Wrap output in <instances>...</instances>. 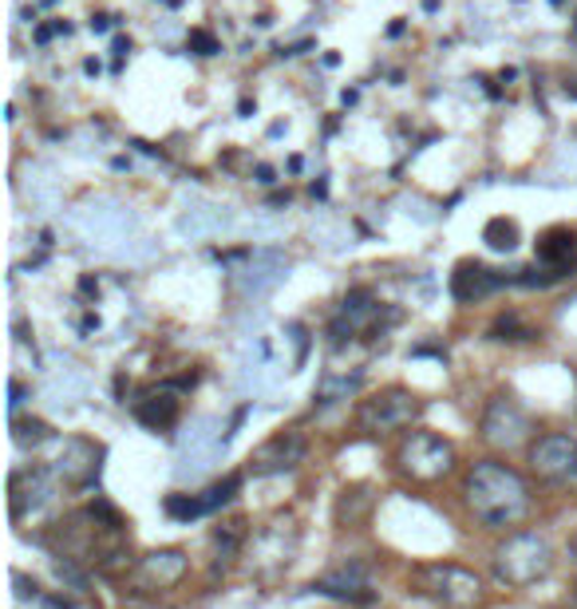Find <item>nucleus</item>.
I'll use <instances>...</instances> for the list:
<instances>
[{"label":"nucleus","instance_id":"obj_25","mask_svg":"<svg viewBox=\"0 0 577 609\" xmlns=\"http://www.w3.org/2000/svg\"><path fill=\"white\" fill-rule=\"evenodd\" d=\"M40 601H44V609H75L72 598H52V594H40Z\"/></svg>","mask_w":577,"mask_h":609},{"label":"nucleus","instance_id":"obj_30","mask_svg":"<svg viewBox=\"0 0 577 609\" xmlns=\"http://www.w3.org/2000/svg\"><path fill=\"white\" fill-rule=\"evenodd\" d=\"M566 554H569V566L577 570V530L569 535V542H566Z\"/></svg>","mask_w":577,"mask_h":609},{"label":"nucleus","instance_id":"obj_6","mask_svg":"<svg viewBox=\"0 0 577 609\" xmlns=\"http://www.w3.org/2000/svg\"><path fill=\"white\" fill-rule=\"evenodd\" d=\"M479 435H483V444H491L495 452H515V447H522L526 440L534 435V424H530V412H526L522 403L503 393L483 408Z\"/></svg>","mask_w":577,"mask_h":609},{"label":"nucleus","instance_id":"obj_17","mask_svg":"<svg viewBox=\"0 0 577 609\" xmlns=\"http://www.w3.org/2000/svg\"><path fill=\"white\" fill-rule=\"evenodd\" d=\"M178 412H182V408H178V400L166 393V388L163 393H151L146 400L134 403V420H139L143 428H151V432H166V428H175Z\"/></svg>","mask_w":577,"mask_h":609},{"label":"nucleus","instance_id":"obj_9","mask_svg":"<svg viewBox=\"0 0 577 609\" xmlns=\"http://www.w3.org/2000/svg\"><path fill=\"white\" fill-rule=\"evenodd\" d=\"M372 566L361 558H349V562H337V566L325 574V578L313 582V594H325V598L349 601V606H368L372 601Z\"/></svg>","mask_w":577,"mask_h":609},{"label":"nucleus","instance_id":"obj_32","mask_svg":"<svg viewBox=\"0 0 577 609\" xmlns=\"http://www.w3.org/2000/svg\"><path fill=\"white\" fill-rule=\"evenodd\" d=\"M115 52L127 56V52H131V40H123V36H119V40H115Z\"/></svg>","mask_w":577,"mask_h":609},{"label":"nucleus","instance_id":"obj_35","mask_svg":"<svg viewBox=\"0 0 577 609\" xmlns=\"http://www.w3.org/2000/svg\"><path fill=\"white\" fill-rule=\"evenodd\" d=\"M40 4H56V0H40Z\"/></svg>","mask_w":577,"mask_h":609},{"label":"nucleus","instance_id":"obj_21","mask_svg":"<svg viewBox=\"0 0 577 609\" xmlns=\"http://www.w3.org/2000/svg\"><path fill=\"white\" fill-rule=\"evenodd\" d=\"M163 511L178 523H190V518L207 515V503H202V495H166Z\"/></svg>","mask_w":577,"mask_h":609},{"label":"nucleus","instance_id":"obj_15","mask_svg":"<svg viewBox=\"0 0 577 609\" xmlns=\"http://www.w3.org/2000/svg\"><path fill=\"white\" fill-rule=\"evenodd\" d=\"M214 574H226L229 566H234V558L246 550L249 542V523L246 518H226L222 527L214 530Z\"/></svg>","mask_w":577,"mask_h":609},{"label":"nucleus","instance_id":"obj_26","mask_svg":"<svg viewBox=\"0 0 577 609\" xmlns=\"http://www.w3.org/2000/svg\"><path fill=\"white\" fill-rule=\"evenodd\" d=\"M254 175H258L261 186H269V183H273V166H269V163H258V166H254Z\"/></svg>","mask_w":577,"mask_h":609},{"label":"nucleus","instance_id":"obj_28","mask_svg":"<svg viewBox=\"0 0 577 609\" xmlns=\"http://www.w3.org/2000/svg\"><path fill=\"white\" fill-rule=\"evenodd\" d=\"M111 24H115L111 16H95V21H92V32H95V36H104V32L111 28Z\"/></svg>","mask_w":577,"mask_h":609},{"label":"nucleus","instance_id":"obj_1","mask_svg":"<svg viewBox=\"0 0 577 609\" xmlns=\"http://www.w3.org/2000/svg\"><path fill=\"white\" fill-rule=\"evenodd\" d=\"M463 503L474 515V523H483L486 530H506L518 527L530 515L534 499H530L526 479L510 464L479 459L463 479Z\"/></svg>","mask_w":577,"mask_h":609},{"label":"nucleus","instance_id":"obj_33","mask_svg":"<svg viewBox=\"0 0 577 609\" xmlns=\"http://www.w3.org/2000/svg\"><path fill=\"white\" fill-rule=\"evenodd\" d=\"M423 12H439V0H423Z\"/></svg>","mask_w":577,"mask_h":609},{"label":"nucleus","instance_id":"obj_7","mask_svg":"<svg viewBox=\"0 0 577 609\" xmlns=\"http://www.w3.org/2000/svg\"><path fill=\"white\" fill-rule=\"evenodd\" d=\"M530 471L542 483L574 487L577 483V435L546 432L530 444Z\"/></svg>","mask_w":577,"mask_h":609},{"label":"nucleus","instance_id":"obj_13","mask_svg":"<svg viewBox=\"0 0 577 609\" xmlns=\"http://www.w3.org/2000/svg\"><path fill=\"white\" fill-rule=\"evenodd\" d=\"M534 266L550 269L554 273V281H562L566 273H574L577 269V234L569 226H554L542 234V242H538V261Z\"/></svg>","mask_w":577,"mask_h":609},{"label":"nucleus","instance_id":"obj_3","mask_svg":"<svg viewBox=\"0 0 577 609\" xmlns=\"http://www.w3.org/2000/svg\"><path fill=\"white\" fill-rule=\"evenodd\" d=\"M396 467L400 476H408L412 483H439L455 471V447L444 435L412 428L396 447Z\"/></svg>","mask_w":577,"mask_h":609},{"label":"nucleus","instance_id":"obj_18","mask_svg":"<svg viewBox=\"0 0 577 609\" xmlns=\"http://www.w3.org/2000/svg\"><path fill=\"white\" fill-rule=\"evenodd\" d=\"M483 242L498 254H510L518 246V222L515 218H491L483 230Z\"/></svg>","mask_w":577,"mask_h":609},{"label":"nucleus","instance_id":"obj_10","mask_svg":"<svg viewBox=\"0 0 577 609\" xmlns=\"http://www.w3.org/2000/svg\"><path fill=\"white\" fill-rule=\"evenodd\" d=\"M56 495V476L48 467H21L9 479V511L12 518H24L32 511H40L44 503H52Z\"/></svg>","mask_w":577,"mask_h":609},{"label":"nucleus","instance_id":"obj_2","mask_svg":"<svg viewBox=\"0 0 577 609\" xmlns=\"http://www.w3.org/2000/svg\"><path fill=\"white\" fill-rule=\"evenodd\" d=\"M554 570V547L538 530H518L495 550V578L510 589H530Z\"/></svg>","mask_w":577,"mask_h":609},{"label":"nucleus","instance_id":"obj_31","mask_svg":"<svg viewBox=\"0 0 577 609\" xmlns=\"http://www.w3.org/2000/svg\"><path fill=\"white\" fill-rule=\"evenodd\" d=\"M258 112V104H254V99H242V104H237V115H242V119H246V115H254Z\"/></svg>","mask_w":577,"mask_h":609},{"label":"nucleus","instance_id":"obj_34","mask_svg":"<svg viewBox=\"0 0 577 609\" xmlns=\"http://www.w3.org/2000/svg\"><path fill=\"white\" fill-rule=\"evenodd\" d=\"M550 4H566V0H550Z\"/></svg>","mask_w":577,"mask_h":609},{"label":"nucleus","instance_id":"obj_19","mask_svg":"<svg viewBox=\"0 0 577 609\" xmlns=\"http://www.w3.org/2000/svg\"><path fill=\"white\" fill-rule=\"evenodd\" d=\"M48 440H52V428L44 424V420H21V415L12 420V444L24 447V452L48 444Z\"/></svg>","mask_w":577,"mask_h":609},{"label":"nucleus","instance_id":"obj_11","mask_svg":"<svg viewBox=\"0 0 577 609\" xmlns=\"http://www.w3.org/2000/svg\"><path fill=\"white\" fill-rule=\"evenodd\" d=\"M186 570H190V558L182 554L178 547H166V550H151L134 562V586L151 594V589H170L186 578Z\"/></svg>","mask_w":577,"mask_h":609},{"label":"nucleus","instance_id":"obj_14","mask_svg":"<svg viewBox=\"0 0 577 609\" xmlns=\"http://www.w3.org/2000/svg\"><path fill=\"white\" fill-rule=\"evenodd\" d=\"M498 285H506V278H498L495 269H486L483 261H459L451 273V297L463 301V305L491 297Z\"/></svg>","mask_w":577,"mask_h":609},{"label":"nucleus","instance_id":"obj_16","mask_svg":"<svg viewBox=\"0 0 577 609\" xmlns=\"http://www.w3.org/2000/svg\"><path fill=\"white\" fill-rule=\"evenodd\" d=\"M372 506H376L372 487L352 483V487H344L341 495H337V503H332V518H337V527H364L372 515Z\"/></svg>","mask_w":577,"mask_h":609},{"label":"nucleus","instance_id":"obj_29","mask_svg":"<svg viewBox=\"0 0 577 609\" xmlns=\"http://www.w3.org/2000/svg\"><path fill=\"white\" fill-rule=\"evenodd\" d=\"M56 36V24H44V28H36V44H48Z\"/></svg>","mask_w":577,"mask_h":609},{"label":"nucleus","instance_id":"obj_23","mask_svg":"<svg viewBox=\"0 0 577 609\" xmlns=\"http://www.w3.org/2000/svg\"><path fill=\"white\" fill-rule=\"evenodd\" d=\"M491 337H495V341H530L534 332L526 329V325L515 317V313H506V317L495 320V329H491Z\"/></svg>","mask_w":577,"mask_h":609},{"label":"nucleus","instance_id":"obj_20","mask_svg":"<svg viewBox=\"0 0 577 609\" xmlns=\"http://www.w3.org/2000/svg\"><path fill=\"white\" fill-rule=\"evenodd\" d=\"M361 388V372H352V376H341V380H332V376H325L317 388V400L320 403H337V400H349L352 393Z\"/></svg>","mask_w":577,"mask_h":609},{"label":"nucleus","instance_id":"obj_8","mask_svg":"<svg viewBox=\"0 0 577 609\" xmlns=\"http://www.w3.org/2000/svg\"><path fill=\"white\" fill-rule=\"evenodd\" d=\"M305 452H309V444H305V435L301 432L269 435L266 444L249 455V476H258V479L288 476V471H297V467L305 464Z\"/></svg>","mask_w":577,"mask_h":609},{"label":"nucleus","instance_id":"obj_12","mask_svg":"<svg viewBox=\"0 0 577 609\" xmlns=\"http://www.w3.org/2000/svg\"><path fill=\"white\" fill-rule=\"evenodd\" d=\"M293 554H297V523L293 518H273L254 542V558L266 566V574L285 570L293 562Z\"/></svg>","mask_w":577,"mask_h":609},{"label":"nucleus","instance_id":"obj_24","mask_svg":"<svg viewBox=\"0 0 577 609\" xmlns=\"http://www.w3.org/2000/svg\"><path fill=\"white\" fill-rule=\"evenodd\" d=\"M186 44H190V48H195L198 56H217V52H222V44H217L207 28H195V32H190V40H186Z\"/></svg>","mask_w":577,"mask_h":609},{"label":"nucleus","instance_id":"obj_22","mask_svg":"<svg viewBox=\"0 0 577 609\" xmlns=\"http://www.w3.org/2000/svg\"><path fill=\"white\" fill-rule=\"evenodd\" d=\"M237 487H242V476H226V479H222V483H210L207 491H202V503H207V515H210V511H217V506L234 503Z\"/></svg>","mask_w":577,"mask_h":609},{"label":"nucleus","instance_id":"obj_4","mask_svg":"<svg viewBox=\"0 0 577 609\" xmlns=\"http://www.w3.org/2000/svg\"><path fill=\"white\" fill-rule=\"evenodd\" d=\"M415 582L444 609H471L483 601V578L467 566H455V562H432L415 574Z\"/></svg>","mask_w":577,"mask_h":609},{"label":"nucleus","instance_id":"obj_27","mask_svg":"<svg viewBox=\"0 0 577 609\" xmlns=\"http://www.w3.org/2000/svg\"><path fill=\"white\" fill-rule=\"evenodd\" d=\"M21 403H24V384H21V380H12V412H16Z\"/></svg>","mask_w":577,"mask_h":609},{"label":"nucleus","instance_id":"obj_5","mask_svg":"<svg viewBox=\"0 0 577 609\" xmlns=\"http://www.w3.org/2000/svg\"><path fill=\"white\" fill-rule=\"evenodd\" d=\"M423 415V400L408 388H384L372 400L361 403L356 412V424H361L364 435H384V432H403L412 428Z\"/></svg>","mask_w":577,"mask_h":609}]
</instances>
